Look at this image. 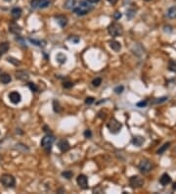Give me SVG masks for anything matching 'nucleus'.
<instances>
[{"instance_id": "nucleus-1", "label": "nucleus", "mask_w": 176, "mask_h": 194, "mask_svg": "<svg viewBox=\"0 0 176 194\" xmlns=\"http://www.w3.org/2000/svg\"><path fill=\"white\" fill-rule=\"evenodd\" d=\"M108 31L110 35H112L113 37H118V36H120L123 33V29L122 25L118 24V23H113L109 26Z\"/></svg>"}, {"instance_id": "nucleus-2", "label": "nucleus", "mask_w": 176, "mask_h": 194, "mask_svg": "<svg viewBox=\"0 0 176 194\" xmlns=\"http://www.w3.org/2000/svg\"><path fill=\"white\" fill-rule=\"evenodd\" d=\"M107 127H108L109 131H111L112 133L116 134L120 131V129H122V123L118 122L116 119L113 118V119H111V121L107 124Z\"/></svg>"}, {"instance_id": "nucleus-3", "label": "nucleus", "mask_w": 176, "mask_h": 194, "mask_svg": "<svg viewBox=\"0 0 176 194\" xmlns=\"http://www.w3.org/2000/svg\"><path fill=\"white\" fill-rule=\"evenodd\" d=\"M0 182L6 187H14L16 184V179L10 173H4L0 177Z\"/></svg>"}, {"instance_id": "nucleus-4", "label": "nucleus", "mask_w": 176, "mask_h": 194, "mask_svg": "<svg viewBox=\"0 0 176 194\" xmlns=\"http://www.w3.org/2000/svg\"><path fill=\"white\" fill-rule=\"evenodd\" d=\"M138 168L141 173H148L153 170L154 165H153V163L150 161V160H142V161L140 162V164H139Z\"/></svg>"}, {"instance_id": "nucleus-5", "label": "nucleus", "mask_w": 176, "mask_h": 194, "mask_svg": "<svg viewBox=\"0 0 176 194\" xmlns=\"http://www.w3.org/2000/svg\"><path fill=\"white\" fill-rule=\"evenodd\" d=\"M55 141V136L52 134H46L42 139H41V146H42L44 149L48 150L51 149V146Z\"/></svg>"}, {"instance_id": "nucleus-6", "label": "nucleus", "mask_w": 176, "mask_h": 194, "mask_svg": "<svg viewBox=\"0 0 176 194\" xmlns=\"http://www.w3.org/2000/svg\"><path fill=\"white\" fill-rule=\"evenodd\" d=\"M129 185L132 188H141L144 185V179L139 175H133L129 179Z\"/></svg>"}, {"instance_id": "nucleus-7", "label": "nucleus", "mask_w": 176, "mask_h": 194, "mask_svg": "<svg viewBox=\"0 0 176 194\" xmlns=\"http://www.w3.org/2000/svg\"><path fill=\"white\" fill-rule=\"evenodd\" d=\"M76 182L79 185V187L82 189H87L88 188V179L86 175H79L76 177Z\"/></svg>"}, {"instance_id": "nucleus-8", "label": "nucleus", "mask_w": 176, "mask_h": 194, "mask_svg": "<svg viewBox=\"0 0 176 194\" xmlns=\"http://www.w3.org/2000/svg\"><path fill=\"white\" fill-rule=\"evenodd\" d=\"M78 7H80L82 10H84L85 12L89 13L91 10L94 9V5H93L92 2H90L89 0H81V1L79 2Z\"/></svg>"}, {"instance_id": "nucleus-9", "label": "nucleus", "mask_w": 176, "mask_h": 194, "mask_svg": "<svg viewBox=\"0 0 176 194\" xmlns=\"http://www.w3.org/2000/svg\"><path fill=\"white\" fill-rule=\"evenodd\" d=\"M9 100L12 102L13 104H18L22 100V96L18 91H12L9 93Z\"/></svg>"}, {"instance_id": "nucleus-10", "label": "nucleus", "mask_w": 176, "mask_h": 194, "mask_svg": "<svg viewBox=\"0 0 176 194\" xmlns=\"http://www.w3.org/2000/svg\"><path fill=\"white\" fill-rule=\"evenodd\" d=\"M58 147L62 152H67L70 150V145L67 139H61V140L58 142Z\"/></svg>"}, {"instance_id": "nucleus-11", "label": "nucleus", "mask_w": 176, "mask_h": 194, "mask_svg": "<svg viewBox=\"0 0 176 194\" xmlns=\"http://www.w3.org/2000/svg\"><path fill=\"white\" fill-rule=\"evenodd\" d=\"M9 31L12 33H14V35H20L21 31H22V29H21V27L16 22H12L9 25Z\"/></svg>"}, {"instance_id": "nucleus-12", "label": "nucleus", "mask_w": 176, "mask_h": 194, "mask_svg": "<svg viewBox=\"0 0 176 194\" xmlns=\"http://www.w3.org/2000/svg\"><path fill=\"white\" fill-rule=\"evenodd\" d=\"M55 20H56V22L58 23L59 25H60L62 28L66 27V26H67V24H68V18L66 17V16H64V15L55 16Z\"/></svg>"}, {"instance_id": "nucleus-13", "label": "nucleus", "mask_w": 176, "mask_h": 194, "mask_svg": "<svg viewBox=\"0 0 176 194\" xmlns=\"http://www.w3.org/2000/svg\"><path fill=\"white\" fill-rule=\"evenodd\" d=\"M170 182H171V177H169V175H167V173H163V175L161 177V179H159V183L163 186L167 185V184L170 183Z\"/></svg>"}, {"instance_id": "nucleus-14", "label": "nucleus", "mask_w": 176, "mask_h": 194, "mask_svg": "<svg viewBox=\"0 0 176 194\" xmlns=\"http://www.w3.org/2000/svg\"><path fill=\"white\" fill-rule=\"evenodd\" d=\"M144 142H145V138L143 136H134L132 138V143H133V145L137 146V147L142 146Z\"/></svg>"}, {"instance_id": "nucleus-15", "label": "nucleus", "mask_w": 176, "mask_h": 194, "mask_svg": "<svg viewBox=\"0 0 176 194\" xmlns=\"http://www.w3.org/2000/svg\"><path fill=\"white\" fill-rule=\"evenodd\" d=\"M11 16H12L14 20H18L22 16V9L19 7L13 8L12 11H11Z\"/></svg>"}, {"instance_id": "nucleus-16", "label": "nucleus", "mask_w": 176, "mask_h": 194, "mask_svg": "<svg viewBox=\"0 0 176 194\" xmlns=\"http://www.w3.org/2000/svg\"><path fill=\"white\" fill-rule=\"evenodd\" d=\"M16 77L21 79V81H27L29 76L25 71H18V72L16 73Z\"/></svg>"}, {"instance_id": "nucleus-17", "label": "nucleus", "mask_w": 176, "mask_h": 194, "mask_svg": "<svg viewBox=\"0 0 176 194\" xmlns=\"http://www.w3.org/2000/svg\"><path fill=\"white\" fill-rule=\"evenodd\" d=\"M110 47H111L114 51L118 52L122 49V44L118 41H116V40H112V41H110Z\"/></svg>"}, {"instance_id": "nucleus-18", "label": "nucleus", "mask_w": 176, "mask_h": 194, "mask_svg": "<svg viewBox=\"0 0 176 194\" xmlns=\"http://www.w3.org/2000/svg\"><path fill=\"white\" fill-rule=\"evenodd\" d=\"M9 50V43L8 42H1L0 43V56L4 55Z\"/></svg>"}, {"instance_id": "nucleus-19", "label": "nucleus", "mask_w": 176, "mask_h": 194, "mask_svg": "<svg viewBox=\"0 0 176 194\" xmlns=\"http://www.w3.org/2000/svg\"><path fill=\"white\" fill-rule=\"evenodd\" d=\"M11 81H12V77H11L10 75H8V74H2L1 76H0V81H1L2 83L8 84Z\"/></svg>"}, {"instance_id": "nucleus-20", "label": "nucleus", "mask_w": 176, "mask_h": 194, "mask_svg": "<svg viewBox=\"0 0 176 194\" xmlns=\"http://www.w3.org/2000/svg\"><path fill=\"white\" fill-rule=\"evenodd\" d=\"M75 5V0H65L64 2V8L70 10V9H74Z\"/></svg>"}, {"instance_id": "nucleus-21", "label": "nucleus", "mask_w": 176, "mask_h": 194, "mask_svg": "<svg viewBox=\"0 0 176 194\" xmlns=\"http://www.w3.org/2000/svg\"><path fill=\"white\" fill-rule=\"evenodd\" d=\"M167 17L169 19H176V6H172V7L168 9Z\"/></svg>"}, {"instance_id": "nucleus-22", "label": "nucleus", "mask_w": 176, "mask_h": 194, "mask_svg": "<svg viewBox=\"0 0 176 194\" xmlns=\"http://www.w3.org/2000/svg\"><path fill=\"white\" fill-rule=\"evenodd\" d=\"M169 146H170V142H166V143H164V144L163 146H161V147L159 148V150L157 151V154H159V155H161L163 153H164L166 151V150L169 148Z\"/></svg>"}, {"instance_id": "nucleus-23", "label": "nucleus", "mask_w": 176, "mask_h": 194, "mask_svg": "<svg viewBox=\"0 0 176 194\" xmlns=\"http://www.w3.org/2000/svg\"><path fill=\"white\" fill-rule=\"evenodd\" d=\"M56 60H57V62H59L60 64H64L67 62V56H66L64 53H59V54H57V56H56Z\"/></svg>"}, {"instance_id": "nucleus-24", "label": "nucleus", "mask_w": 176, "mask_h": 194, "mask_svg": "<svg viewBox=\"0 0 176 194\" xmlns=\"http://www.w3.org/2000/svg\"><path fill=\"white\" fill-rule=\"evenodd\" d=\"M168 70L173 73H176V60H171L168 63Z\"/></svg>"}, {"instance_id": "nucleus-25", "label": "nucleus", "mask_w": 176, "mask_h": 194, "mask_svg": "<svg viewBox=\"0 0 176 194\" xmlns=\"http://www.w3.org/2000/svg\"><path fill=\"white\" fill-rule=\"evenodd\" d=\"M74 12L76 15H78V16H84V15L88 14L87 12H85V11H84V10H82V9H81L80 7L74 8Z\"/></svg>"}, {"instance_id": "nucleus-26", "label": "nucleus", "mask_w": 176, "mask_h": 194, "mask_svg": "<svg viewBox=\"0 0 176 194\" xmlns=\"http://www.w3.org/2000/svg\"><path fill=\"white\" fill-rule=\"evenodd\" d=\"M72 175H74V173H72V172H70V171H65V172L62 173V177H65V179H72Z\"/></svg>"}, {"instance_id": "nucleus-27", "label": "nucleus", "mask_w": 176, "mask_h": 194, "mask_svg": "<svg viewBox=\"0 0 176 194\" xmlns=\"http://www.w3.org/2000/svg\"><path fill=\"white\" fill-rule=\"evenodd\" d=\"M53 109L56 113H60L61 112V108H60V104L57 100H54L53 101Z\"/></svg>"}, {"instance_id": "nucleus-28", "label": "nucleus", "mask_w": 176, "mask_h": 194, "mask_svg": "<svg viewBox=\"0 0 176 194\" xmlns=\"http://www.w3.org/2000/svg\"><path fill=\"white\" fill-rule=\"evenodd\" d=\"M101 83H102V79H101V77H96V79H93V81H92L93 86H96V87H98V86H99Z\"/></svg>"}, {"instance_id": "nucleus-29", "label": "nucleus", "mask_w": 176, "mask_h": 194, "mask_svg": "<svg viewBox=\"0 0 176 194\" xmlns=\"http://www.w3.org/2000/svg\"><path fill=\"white\" fill-rule=\"evenodd\" d=\"M49 5L50 1H47V0H41V1H39V8H45Z\"/></svg>"}, {"instance_id": "nucleus-30", "label": "nucleus", "mask_w": 176, "mask_h": 194, "mask_svg": "<svg viewBox=\"0 0 176 194\" xmlns=\"http://www.w3.org/2000/svg\"><path fill=\"white\" fill-rule=\"evenodd\" d=\"M135 10L134 9H129L128 11H127V13H126V15H127V17H128V19H132V18L135 16Z\"/></svg>"}, {"instance_id": "nucleus-31", "label": "nucleus", "mask_w": 176, "mask_h": 194, "mask_svg": "<svg viewBox=\"0 0 176 194\" xmlns=\"http://www.w3.org/2000/svg\"><path fill=\"white\" fill-rule=\"evenodd\" d=\"M29 87L31 88V91H33V92L38 91V86L36 85L35 83H29Z\"/></svg>"}, {"instance_id": "nucleus-32", "label": "nucleus", "mask_w": 176, "mask_h": 194, "mask_svg": "<svg viewBox=\"0 0 176 194\" xmlns=\"http://www.w3.org/2000/svg\"><path fill=\"white\" fill-rule=\"evenodd\" d=\"M123 90H124V87H123L122 85L116 86L115 89H114V91H115L116 94H120V93H122V92H123Z\"/></svg>"}, {"instance_id": "nucleus-33", "label": "nucleus", "mask_w": 176, "mask_h": 194, "mask_svg": "<svg viewBox=\"0 0 176 194\" xmlns=\"http://www.w3.org/2000/svg\"><path fill=\"white\" fill-rule=\"evenodd\" d=\"M31 5L33 8H38L39 7V0H31Z\"/></svg>"}, {"instance_id": "nucleus-34", "label": "nucleus", "mask_w": 176, "mask_h": 194, "mask_svg": "<svg viewBox=\"0 0 176 194\" xmlns=\"http://www.w3.org/2000/svg\"><path fill=\"white\" fill-rule=\"evenodd\" d=\"M7 60H8V62L13 63L14 65H19L20 64V61H18L17 59L13 58V57H9V58H7Z\"/></svg>"}, {"instance_id": "nucleus-35", "label": "nucleus", "mask_w": 176, "mask_h": 194, "mask_svg": "<svg viewBox=\"0 0 176 194\" xmlns=\"http://www.w3.org/2000/svg\"><path fill=\"white\" fill-rule=\"evenodd\" d=\"M148 104V102L146 101V100H144V101H140L137 103V107H139V108H143V107H146Z\"/></svg>"}, {"instance_id": "nucleus-36", "label": "nucleus", "mask_w": 176, "mask_h": 194, "mask_svg": "<svg viewBox=\"0 0 176 194\" xmlns=\"http://www.w3.org/2000/svg\"><path fill=\"white\" fill-rule=\"evenodd\" d=\"M63 86L65 88H70V87H72V86H74V83H70V81H66V83H63Z\"/></svg>"}, {"instance_id": "nucleus-37", "label": "nucleus", "mask_w": 176, "mask_h": 194, "mask_svg": "<svg viewBox=\"0 0 176 194\" xmlns=\"http://www.w3.org/2000/svg\"><path fill=\"white\" fill-rule=\"evenodd\" d=\"M95 101V99L93 97H87L85 99V104H87V105H91L93 103V102Z\"/></svg>"}, {"instance_id": "nucleus-38", "label": "nucleus", "mask_w": 176, "mask_h": 194, "mask_svg": "<svg viewBox=\"0 0 176 194\" xmlns=\"http://www.w3.org/2000/svg\"><path fill=\"white\" fill-rule=\"evenodd\" d=\"M167 100V97H161V98H157V100H155L154 103H163V102L166 101Z\"/></svg>"}, {"instance_id": "nucleus-39", "label": "nucleus", "mask_w": 176, "mask_h": 194, "mask_svg": "<svg viewBox=\"0 0 176 194\" xmlns=\"http://www.w3.org/2000/svg\"><path fill=\"white\" fill-rule=\"evenodd\" d=\"M84 136H85L86 138H90L91 136H92V132H91L90 129H86V131H84Z\"/></svg>"}, {"instance_id": "nucleus-40", "label": "nucleus", "mask_w": 176, "mask_h": 194, "mask_svg": "<svg viewBox=\"0 0 176 194\" xmlns=\"http://www.w3.org/2000/svg\"><path fill=\"white\" fill-rule=\"evenodd\" d=\"M114 18H115V20H120V18H122V13L116 12L115 14H114Z\"/></svg>"}, {"instance_id": "nucleus-41", "label": "nucleus", "mask_w": 176, "mask_h": 194, "mask_svg": "<svg viewBox=\"0 0 176 194\" xmlns=\"http://www.w3.org/2000/svg\"><path fill=\"white\" fill-rule=\"evenodd\" d=\"M70 40L74 43H77L79 41V37H77V36H72V37H70Z\"/></svg>"}, {"instance_id": "nucleus-42", "label": "nucleus", "mask_w": 176, "mask_h": 194, "mask_svg": "<svg viewBox=\"0 0 176 194\" xmlns=\"http://www.w3.org/2000/svg\"><path fill=\"white\" fill-rule=\"evenodd\" d=\"M108 1L112 4V5H114V4H116V2H118V0H108Z\"/></svg>"}, {"instance_id": "nucleus-43", "label": "nucleus", "mask_w": 176, "mask_h": 194, "mask_svg": "<svg viewBox=\"0 0 176 194\" xmlns=\"http://www.w3.org/2000/svg\"><path fill=\"white\" fill-rule=\"evenodd\" d=\"M90 2H92V3H97V2H99L100 0H89Z\"/></svg>"}, {"instance_id": "nucleus-44", "label": "nucleus", "mask_w": 176, "mask_h": 194, "mask_svg": "<svg viewBox=\"0 0 176 194\" xmlns=\"http://www.w3.org/2000/svg\"><path fill=\"white\" fill-rule=\"evenodd\" d=\"M145 1H151V0H145Z\"/></svg>"}]
</instances>
